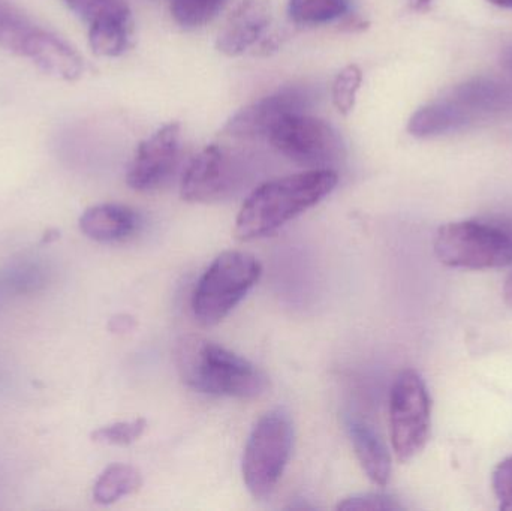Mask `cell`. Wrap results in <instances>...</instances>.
<instances>
[{"label": "cell", "instance_id": "obj_6", "mask_svg": "<svg viewBox=\"0 0 512 511\" xmlns=\"http://www.w3.org/2000/svg\"><path fill=\"white\" fill-rule=\"evenodd\" d=\"M432 402L426 383L414 369L400 372L390 393V437L397 461L409 462L429 441Z\"/></svg>", "mask_w": 512, "mask_h": 511}, {"label": "cell", "instance_id": "obj_8", "mask_svg": "<svg viewBox=\"0 0 512 511\" xmlns=\"http://www.w3.org/2000/svg\"><path fill=\"white\" fill-rule=\"evenodd\" d=\"M242 183V165L227 147H204L186 168L182 179V198L188 203L209 204L225 200Z\"/></svg>", "mask_w": 512, "mask_h": 511}, {"label": "cell", "instance_id": "obj_1", "mask_svg": "<svg viewBox=\"0 0 512 511\" xmlns=\"http://www.w3.org/2000/svg\"><path fill=\"white\" fill-rule=\"evenodd\" d=\"M339 183L334 170H309L262 183L240 210L236 237L242 242L262 239L321 203Z\"/></svg>", "mask_w": 512, "mask_h": 511}, {"label": "cell", "instance_id": "obj_21", "mask_svg": "<svg viewBox=\"0 0 512 511\" xmlns=\"http://www.w3.org/2000/svg\"><path fill=\"white\" fill-rule=\"evenodd\" d=\"M87 26L110 23V21H132L131 9L125 0H62Z\"/></svg>", "mask_w": 512, "mask_h": 511}, {"label": "cell", "instance_id": "obj_9", "mask_svg": "<svg viewBox=\"0 0 512 511\" xmlns=\"http://www.w3.org/2000/svg\"><path fill=\"white\" fill-rule=\"evenodd\" d=\"M315 101V93L304 86H288L265 96L254 104L237 111L224 132L233 138L254 140L268 137L271 129L291 114L307 113Z\"/></svg>", "mask_w": 512, "mask_h": 511}, {"label": "cell", "instance_id": "obj_2", "mask_svg": "<svg viewBox=\"0 0 512 511\" xmlns=\"http://www.w3.org/2000/svg\"><path fill=\"white\" fill-rule=\"evenodd\" d=\"M176 365L183 383L204 395L255 399L268 389L258 366L201 336H185L177 344Z\"/></svg>", "mask_w": 512, "mask_h": 511}, {"label": "cell", "instance_id": "obj_12", "mask_svg": "<svg viewBox=\"0 0 512 511\" xmlns=\"http://www.w3.org/2000/svg\"><path fill=\"white\" fill-rule=\"evenodd\" d=\"M270 6L264 0H246L231 14L216 39V48L230 57L240 56L264 35L270 24Z\"/></svg>", "mask_w": 512, "mask_h": 511}, {"label": "cell", "instance_id": "obj_18", "mask_svg": "<svg viewBox=\"0 0 512 511\" xmlns=\"http://www.w3.org/2000/svg\"><path fill=\"white\" fill-rule=\"evenodd\" d=\"M38 29V24L33 23L20 9L0 0V47L23 57L27 42Z\"/></svg>", "mask_w": 512, "mask_h": 511}, {"label": "cell", "instance_id": "obj_28", "mask_svg": "<svg viewBox=\"0 0 512 511\" xmlns=\"http://www.w3.org/2000/svg\"><path fill=\"white\" fill-rule=\"evenodd\" d=\"M414 11H426L432 5L433 0H406Z\"/></svg>", "mask_w": 512, "mask_h": 511}, {"label": "cell", "instance_id": "obj_16", "mask_svg": "<svg viewBox=\"0 0 512 511\" xmlns=\"http://www.w3.org/2000/svg\"><path fill=\"white\" fill-rule=\"evenodd\" d=\"M143 486L140 471L132 465L113 464L102 471L93 486V500L102 506H110L122 498L134 495Z\"/></svg>", "mask_w": 512, "mask_h": 511}, {"label": "cell", "instance_id": "obj_4", "mask_svg": "<svg viewBox=\"0 0 512 511\" xmlns=\"http://www.w3.org/2000/svg\"><path fill=\"white\" fill-rule=\"evenodd\" d=\"M435 254L456 269H501L512 264V230L498 222L469 219L439 228Z\"/></svg>", "mask_w": 512, "mask_h": 511}, {"label": "cell", "instance_id": "obj_19", "mask_svg": "<svg viewBox=\"0 0 512 511\" xmlns=\"http://www.w3.org/2000/svg\"><path fill=\"white\" fill-rule=\"evenodd\" d=\"M348 0H289L292 21L304 26H319L339 20L348 12Z\"/></svg>", "mask_w": 512, "mask_h": 511}, {"label": "cell", "instance_id": "obj_3", "mask_svg": "<svg viewBox=\"0 0 512 511\" xmlns=\"http://www.w3.org/2000/svg\"><path fill=\"white\" fill-rule=\"evenodd\" d=\"M261 275V263L249 252H222L195 287L192 296L195 320L204 327L224 321L248 296Z\"/></svg>", "mask_w": 512, "mask_h": 511}, {"label": "cell", "instance_id": "obj_17", "mask_svg": "<svg viewBox=\"0 0 512 511\" xmlns=\"http://www.w3.org/2000/svg\"><path fill=\"white\" fill-rule=\"evenodd\" d=\"M0 273L11 296L38 293L47 285L50 278L47 264L35 257L18 258Z\"/></svg>", "mask_w": 512, "mask_h": 511}, {"label": "cell", "instance_id": "obj_23", "mask_svg": "<svg viewBox=\"0 0 512 511\" xmlns=\"http://www.w3.org/2000/svg\"><path fill=\"white\" fill-rule=\"evenodd\" d=\"M361 83H363V72L357 65L346 66L337 74L333 83V104L339 113L346 116L354 110Z\"/></svg>", "mask_w": 512, "mask_h": 511}, {"label": "cell", "instance_id": "obj_25", "mask_svg": "<svg viewBox=\"0 0 512 511\" xmlns=\"http://www.w3.org/2000/svg\"><path fill=\"white\" fill-rule=\"evenodd\" d=\"M337 510L343 511H376V510H403L402 504L396 498L385 494H361L346 498L337 504Z\"/></svg>", "mask_w": 512, "mask_h": 511}, {"label": "cell", "instance_id": "obj_11", "mask_svg": "<svg viewBox=\"0 0 512 511\" xmlns=\"http://www.w3.org/2000/svg\"><path fill=\"white\" fill-rule=\"evenodd\" d=\"M23 57L57 80L75 81L84 72V62L78 51L44 27H39L27 42Z\"/></svg>", "mask_w": 512, "mask_h": 511}, {"label": "cell", "instance_id": "obj_15", "mask_svg": "<svg viewBox=\"0 0 512 511\" xmlns=\"http://www.w3.org/2000/svg\"><path fill=\"white\" fill-rule=\"evenodd\" d=\"M471 110H466L465 102L438 101L415 111L409 120L408 131L418 138L435 137L466 123Z\"/></svg>", "mask_w": 512, "mask_h": 511}, {"label": "cell", "instance_id": "obj_10", "mask_svg": "<svg viewBox=\"0 0 512 511\" xmlns=\"http://www.w3.org/2000/svg\"><path fill=\"white\" fill-rule=\"evenodd\" d=\"M179 123H168L141 141L126 174L129 188L150 192L161 188L176 170L180 155Z\"/></svg>", "mask_w": 512, "mask_h": 511}, {"label": "cell", "instance_id": "obj_30", "mask_svg": "<svg viewBox=\"0 0 512 511\" xmlns=\"http://www.w3.org/2000/svg\"><path fill=\"white\" fill-rule=\"evenodd\" d=\"M11 297L8 287H6L5 281H3L2 273H0V308L5 305L6 299Z\"/></svg>", "mask_w": 512, "mask_h": 511}, {"label": "cell", "instance_id": "obj_20", "mask_svg": "<svg viewBox=\"0 0 512 511\" xmlns=\"http://www.w3.org/2000/svg\"><path fill=\"white\" fill-rule=\"evenodd\" d=\"M132 21H110L89 27V45L96 56L117 57L131 41Z\"/></svg>", "mask_w": 512, "mask_h": 511}, {"label": "cell", "instance_id": "obj_27", "mask_svg": "<svg viewBox=\"0 0 512 511\" xmlns=\"http://www.w3.org/2000/svg\"><path fill=\"white\" fill-rule=\"evenodd\" d=\"M135 327V320L129 315H116L108 323V330L111 333H128Z\"/></svg>", "mask_w": 512, "mask_h": 511}, {"label": "cell", "instance_id": "obj_24", "mask_svg": "<svg viewBox=\"0 0 512 511\" xmlns=\"http://www.w3.org/2000/svg\"><path fill=\"white\" fill-rule=\"evenodd\" d=\"M146 419H134L129 422H117L113 425L102 426L92 432L90 438L95 443L108 444V446H129L143 437L146 431Z\"/></svg>", "mask_w": 512, "mask_h": 511}, {"label": "cell", "instance_id": "obj_5", "mask_svg": "<svg viewBox=\"0 0 512 511\" xmlns=\"http://www.w3.org/2000/svg\"><path fill=\"white\" fill-rule=\"evenodd\" d=\"M294 428L283 410L264 414L252 429L243 455V480L255 500L271 497L291 458Z\"/></svg>", "mask_w": 512, "mask_h": 511}, {"label": "cell", "instance_id": "obj_14", "mask_svg": "<svg viewBox=\"0 0 512 511\" xmlns=\"http://www.w3.org/2000/svg\"><path fill=\"white\" fill-rule=\"evenodd\" d=\"M352 447L366 476L375 485L387 486L391 477V458L379 435L366 423H349Z\"/></svg>", "mask_w": 512, "mask_h": 511}, {"label": "cell", "instance_id": "obj_31", "mask_svg": "<svg viewBox=\"0 0 512 511\" xmlns=\"http://www.w3.org/2000/svg\"><path fill=\"white\" fill-rule=\"evenodd\" d=\"M487 2L499 6V8L512 9V0H487Z\"/></svg>", "mask_w": 512, "mask_h": 511}, {"label": "cell", "instance_id": "obj_22", "mask_svg": "<svg viewBox=\"0 0 512 511\" xmlns=\"http://www.w3.org/2000/svg\"><path fill=\"white\" fill-rule=\"evenodd\" d=\"M225 0H171V14L185 29H195L212 21Z\"/></svg>", "mask_w": 512, "mask_h": 511}, {"label": "cell", "instance_id": "obj_7", "mask_svg": "<svg viewBox=\"0 0 512 511\" xmlns=\"http://www.w3.org/2000/svg\"><path fill=\"white\" fill-rule=\"evenodd\" d=\"M267 138L280 155L309 170H333L343 158L342 138L336 129L307 113L280 120Z\"/></svg>", "mask_w": 512, "mask_h": 511}, {"label": "cell", "instance_id": "obj_13", "mask_svg": "<svg viewBox=\"0 0 512 511\" xmlns=\"http://www.w3.org/2000/svg\"><path fill=\"white\" fill-rule=\"evenodd\" d=\"M81 233L99 243L125 242L141 227L140 215L123 204H98L81 215Z\"/></svg>", "mask_w": 512, "mask_h": 511}, {"label": "cell", "instance_id": "obj_29", "mask_svg": "<svg viewBox=\"0 0 512 511\" xmlns=\"http://www.w3.org/2000/svg\"><path fill=\"white\" fill-rule=\"evenodd\" d=\"M504 300L510 308H512V272L508 276L504 285Z\"/></svg>", "mask_w": 512, "mask_h": 511}, {"label": "cell", "instance_id": "obj_26", "mask_svg": "<svg viewBox=\"0 0 512 511\" xmlns=\"http://www.w3.org/2000/svg\"><path fill=\"white\" fill-rule=\"evenodd\" d=\"M492 486L499 509L512 511V456L496 465L492 474Z\"/></svg>", "mask_w": 512, "mask_h": 511}]
</instances>
